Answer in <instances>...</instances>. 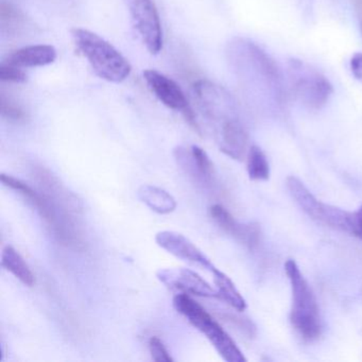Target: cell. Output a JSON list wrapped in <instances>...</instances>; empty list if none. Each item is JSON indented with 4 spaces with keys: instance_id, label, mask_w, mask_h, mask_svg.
Returning <instances> with one entry per match:
<instances>
[{
    "instance_id": "4fadbf2b",
    "label": "cell",
    "mask_w": 362,
    "mask_h": 362,
    "mask_svg": "<svg viewBox=\"0 0 362 362\" xmlns=\"http://www.w3.org/2000/svg\"><path fill=\"white\" fill-rule=\"evenodd\" d=\"M221 152L233 160H243L249 149V135L238 118H233L218 129Z\"/></svg>"
},
{
    "instance_id": "8fae6325",
    "label": "cell",
    "mask_w": 362,
    "mask_h": 362,
    "mask_svg": "<svg viewBox=\"0 0 362 362\" xmlns=\"http://www.w3.org/2000/svg\"><path fill=\"white\" fill-rule=\"evenodd\" d=\"M209 214L218 226L250 250L256 249L262 238L260 226L254 222L240 223L224 209L222 205L215 204L209 209Z\"/></svg>"
},
{
    "instance_id": "7402d4cb",
    "label": "cell",
    "mask_w": 362,
    "mask_h": 362,
    "mask_svg": "<svg viewBox=\"0 0 362 362\" xmlns=\"http://www.w3.org/2000/svg\"><path fill=\"white\" fill-rule=\"evenodd\" d=\"M222 317H223L224 321L233 324V325L236 326V327H238L239 329L243 330V332L249 334V336H253L254 332H255V326L247 317H238V315H230H230L228 313V315H222Z\"/></svg>"
},
{
    "instance_id": "2e32d148",
    "label": "cell",
    "mask_w": 362,
    "mask_h": 362,
    "mask_svg": "<svg viewBox=\"0 0 362 362\" xmlns=\"http://www.w3.org/2000/svg\"><path fill=\"white\" fill-rule=\"evenodd\" d=\"M1 264L6 270L14 275L24 285L33 287L35 284V276L30 267L25 262L20 253L11 245L4 249L1 255Z\"/></svg>"
},
{
    "instance_id": "6da1fadb",
    "label": "cell",
    "mask_w": 362,
    "mask_h": 362,
    "mask_svg": "<svg viewBox=\"0 0 362 362\" xmlns=\"http://www.w3.org/2000/svg\"><path fill=\"white\" fill-rule=\"evenodd\" d=\"M0 180L6 187L20 194L31 206L37 209V213L47 224L59 243L73 249H84L86 243H84L83 236L80 233L75 219L71 217V214L67 213L64 209L54 204L43 192H37L22 180L5 173L1 175Z\"/></svg>"
},
{
    "instance_id": "52a82bcc",
    "label": "cell",
    "mask_w": 362,
    "mask_h": 362,
    "mask_svg": "<svg viewBox=\"0 0 362 362\" xmlns=\"http://www.w3.org/2000/svg\"><path fill=\"white\" fill-rule=\"evenodd\" d=\"M143 75L144 80L152 94L165 107L173 111L180 112L185 118L186 122L200 134V127L197 122L196 114L179 84L156 69H147L144 71Z\"/></svg>"
},
{
    "instance_id": "7a4b0ae2",
    "label": "cell",
    "mask_w": 362,
    "mask_h": 362,
    "mask_svg": "<svg viewBox=\"0 0 362 362\" xmlns=\"http://www.w3.org/2000/svg\"><path fill=\"white\" fill-rule=\"evenodd\" d=\"M71 33L78 52L100 79L111 83H122L128 79L132 67L111 43L86 29L74 28Z\"/></svg>"
},
{
    "instance_id": "ba28073f",
    "label": "cell",
    "mask_w": 362,
    "mask_h": 362,
    "mask_svg": "<svg viewBox=\"0 0 362 362\" xmlns=\"http://www.w3.org/2000/svg\"><path fill=\"white\" fill-rule=\"evenodd\" d=\"M133 26L151 54L163 49V29L154 0H124Z\"/></svg>"
},
{
    "instance_id": "ffe728a7",
    "label": "cell",
    "mask_w": 362,
    "mask_h": 362,
    "mask_svg": "<svg viewBox=\"0 0 362 362\" xmlns=\"http://www.w3.org/2000/svg\"><path fill=\"white\" fill-rule=\"evenodd\" d=\"M28 77H27L24 69L1 62V65H0V80L1 81L22 84L25 83Z\"/></svg>"
},
{
    "instance_id": "ac0fdd59",
    "label": "cell",
    "mask_w": 362,
    "mask_h": 362,
    "mask_svg": "<svg viewBox=\"0 0 362 362\" xmlns=\"http://www.w3.org/2000/svg\"><path fill=\"white\" fill-rule=\"evenodd\" d=\"M247 171L252 181H267L270 177L268 158L258 146H251L247 154Z\"/></svg>"
},
{
    "instance_id": "d6986e66",
    "label": "cell",
    "mask_w": 362,
    "mask_h": 362,
    "mask_svg": "<svg viewBox=\"0 0 362 362\" xmlns=\"http://www.w3.org/2000/svg\"><path fill=\"white\" fill-rule=\"evenodd\" d=\"M0 111L1 115L10 122H25L27 118L25 110L13 99L6 97L4 93L0 95Z\"/></svg>"
},
{
    "instance_id": "5bb4252c",
    "label": "cell",
    "mask_w": 362,
    "mask_h": 362,
    "mask_svg": "<svg viewBox=\"0 0 362 362\" xmlns=\"http://www.w3.org/2000/svg\"><path fill=\"white\" fill-rule=\"evenodd\" d=\"M57 60V50L52 45H31L21 48L7 56L6 64L20 69H35L47 66Z\"/></svg>"
},
{
    "instance_id": "30bf717a",
    "label": "cell",
    "mask_w": 362,
    "mask_h": 362,
    "mask_svg": "<svg viewBox=\"0 0 362 362\" xmlns=\"http://www.w3.org/2000/svg\"><path fill=\"white\" fill-rule=\"evenodd\" d=\"M156 241L158 247L184 262L198 264L211 272L216 268L211 259L181 233L162 230L156 234Z\"/></svg>"
},
{
    "instance_id": "9c48e42d",
    "label": "cell",
    "mask_w": 362,
    "mask_h": 362,
    "mask_svg": "<svg viewBox=\"0 0 362 362\" xmlns=\"http://www.w3.org/2000/svg\"><path fill=\"white\" fill-rule=\"evenodd\" d=\"M156 277L170 289L202 298H217V289L211 287L198 273L186 268L160 269Z\"/></svg>"
},
{
    "instance_id": "9a60e30c",
    "label": "cell",
    "mask_w": 362,
    "mask_h": 362,
    "mask_svg": "<svg viewBox=\"0 0 362 362\" xmlns=\"http://www.w3.org/2000/svg\"><path fill=\"white\" fill-rule=\"evenodd\" d=\"M139 200L154 213L167 215L177 209V201L167 190L153 185H143L137 192Z\"/></svg>"
},
{
    "instance_id": "cb8c5ba5",
    "label": "cell",
    "mask_w": 362,
    "mask_h": 362,
    "mask_svg": "<svg viewBox=\"0 0 362 362\" xmlns=\"http://www.w3.org/2000/svg\"><path fill=\"white\" fill-rule=\"evenodd\" d=\"M355 224H354L353 235L362 240V205L355 211Z\"/></svg>"
},
{
    "instance_id": "d4e9b609",
    "label": "cell",
    "mask_w": 362,
    "mask_h": 362,
    "mask_svg": "<svg viewBox=\"0 0 362 362\" xmlns=\"http://www.w3.org/2000/svg\"><path fill=\"white\" fill-rule=\"evenodd\" d=\"M354 8H355L356 16H357L358 24L362 33V0H353Z\"/></svg>"
},
{
    "instance_id": "8992f818",
    "label": "cell",
    "mask_w": 362,
    "mask_h": 362,
    "mask_svg": "<svg viewBox=\"0 0 362 362\" xmlns=\"http://www.w3.org/2000/svg\"><path fill=\"white\" fill-rule=\"evenodd\" d=\"M288 81L292 96L310 110L322 109L334 93L329 80L302 61H290Z\"/></svg>"
},
{
    "instance_id": "277c9868",
    "label": "cell",
    "mask_w": 362,
    "mask_h": 362,
    "mask_svg": "<svg viewBox=\"0 0 362 362\" xmlns=\"http://www.w3.org/2000/svg\"><path fill=\"white\" fill-rule=\"evenodd\" d=\"M175 310L187 319L199 332L205 334L219 355L228 362L247 361L243 351L222 326L188 293L177 294L173 298Z\"/></svg>"
},
{
    "instance_id": "44dd1931",
    "label": "cell",
    "mask_w": 362,
    "mask_h": 362,
    "mask_svg": "<svg viewBox=\"0 0 362 362\" xmlns=\"http://www.w3.org/2000/svg\"><path fill=\"white\" fill-rule=\"evenodd\" d=\"M149 349L152 359L156 362H173L164 342L158 337L153 336L149 340Z\"/></svg>"
},
{
    "instance_id": "7c38bea8",
    "label": "cell",
    "mask_w": 362,
    "mask_h": 362,
    "mask_svg": "<svg viewBox=\"0 0 362 362\" xmlns=\"http://www.w3.org/2000/svg\"><path fill=\"white\" fill-rule=\"evenodd\" d=\"M33 177L39 183L41 192L48 197L54 204L58 205L59 207L71 215H78L81 213V203L65 188L63 184L60 183L58 177L52 175L49 170L44 167H39V168H35Z\"/></svg>"
},
{
    "instance_id": "3957f363",
    "label": "cell",
    "mask_w": 362,
    "mask_h": 362,
    "mask_svg": "<svg viewBox=\"0 0 362 362\" xmlns=\"http://www.w3.org/2000/svg\"><path fill=\"white\" fill-rule=\"evenodd\" d=\"M285 271L292 294L290 323L303 340L313 342L322 334V320L317 298L293 259L285 262Z\"/></svg>"
},
{
    "instance_id": "e0dca14e",
    "label": "cell",
    "mask_w": 362,
    "mask_h": 362,
    "mask_svg": "<svg viewBox=\"0 0 362 362\" xmlns=\"http://www.w3.org/2000/svg\"><path fill=\"white\" fill-rule=\"evenodd\" d=\"M214 275V283L218 292V298L230 305L235 310L245 311L247 308V303L241 296L240 292L237 290L236 286L233 283L232 279L217 268L211 271Z\"/></svg>"
},
{
    "instance_id": "603a6c76",
    "label": "cell",
    "mask_w": 362,
    "mask_h": 362,
    "mask_svg": "<svg viewBox=\"0 0 362 362\" xmlns=\"http://www.w3.org/2000/svg\"><path fill=\"white\" fill-rule=\"evenodd\" d=\"M349 66H351L354 77L362 83V54H354L351 57Z\"/></svg>"
},
{
    "instance_id": "5b68a950",
    "label": "cell",
    "mask_w": 362,
    "mask_h": 362,
    "mask_svg": "<svg viewBox=\"0 0 362 362\" xmlns=\"http://www.w3.org/2000/svg\"><path fill=\"white\" fill-rule=\"evenodd\" d=\"M286 187L296 204L311 219L334 230L353 235L355 211H344L315 198L302 181L294 175L286 180Z\"/></svg>"
}]
</instances>
